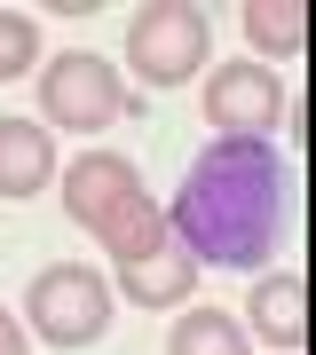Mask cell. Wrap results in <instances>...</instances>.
Listing matches in <instances>:
<instances>
[{
	"label": "cell",
	"mask_w": 316,
	"mask_h": 355,
	"mask_svg": "<svg viewBox=\"0 0 316 355\" xmlns=\"http://www.w3.org/2000/svg\"><path fill=\"white\" fill-rule=\"evenodd\" d=\"M277 221H285V158L277 142L253 135H214V150L182 174L166 205V229L182 237V253L214 268H261L277 245Z\"/></svg>",
	"instance_id": "6da1fadb"
},
{
	"label": "cell",
	"mask_w": 316,
	"mask_h": 355,
	"mask_svg": "<svg viewBox=\"0 0 316 355\" xmlns=\"http://www.w3.org/2000/svg\"><path fill=\"white\" fill-rule=\"evenodd\" d=\"M206 55H214V24L190 8V0H151V8H135V24H126V64H135V79L182 87V79L206 71Z\"/></svg>",
	"instance_id": "7a4b0ae2"
},
{
	"label": "cell",
	"mask_w": 316,
	"mask_h": 355,
	"mask_svg": "<svg viewBox=\"0 0 316 355\" xmlns=\"http://www.w3.org/2000/svg\"><path fill=\"white\" fill-rule=\"evenodd\" d=\"M111 300L119 292L95 277L88 261H56V268H40L32 277V331L48 347H95L103 331H111Z\"/></svg>",
	"instance_id": "3957f363"
},
{
	"label": "cell",
	"mask_w": 316,
	"mask_h": 355,
	"mask_svg": "<svg viewBox=\"0 0 316 355\" xmlns=\"http://www.w3.org/2000/svg\"><path fill=\"white\" fill-rule=\"evenodd\" d=\"M40 111H48V127L103 135V127H119V119L135 111V95L119 87V71L103 64V55L72 48V55H56V64L40 71Z\"/></svg>",
	"instance_id": "277c9868"
},
{
	"label": "cell",
	"mask_w": 316,
	"mask_h": 355,
	"mask_svg": "<svg viewBox=\"0 0 316 355\" xmlns=\"http://www.w3.org/2000/svg\"><path fill=\"white\" fill-rule=\"evenodd\" d=\"M206 119H214V135L269 142V127L285 119V79L269 64H222L214 79H206Z\"/></svg>",
	"instance_id": "5b68a950"
},
{
	"label": "cell",
	"mask_w": 316,
	"mask_h": 355,
	"mask_svg": "<svg viewBox=\"0 0 316 355\" xmlns=\"http://www.w3.org/2000/svg\"><path fill=\"white\" fill-rule=\"evenodd\" d=\"M135 198H142V174H135V158H119V150H88V158L63 166V214H72L79 229H95V237Z\"/></svg>",
	"instance_id": "8992f818"
},
{
	"label": "cell",
	"mask_w": 316,
	"mask_h": 355,
	"mask_svg": "<svg viewBox=\"0 0 316 355\" xmlns=\"http://www.w3.org/2000/svg\"><path fill=\"white\" fill-rule=\"evenodd\" d=\"M119 292L142 300V308H182L190 292H198V261L182 253V237H166V245H151V253L119 261Z\"/></svg>",
	"instance_id": "52a82bcc"
},
{
	"label": "cell",
	"mask_w": 316,
	"mask_h": 355,
	"mask_svg": "<svg viewBox=\"0 0 316 355\" xmlns=\"http://www.w3.org/2000/svg\"><path fill=\"white\" fill-rule=\"evenodd\" d=\"M56 182V142L32 119H0V198H40Z\"/></svg>",
	"instance_id": "ba28073f"
},
{
	"label": "cell",
	"mask_w": 316,
	"mask_h": 355,
	"mask_svg": "<svg viewBox=\"0 0 316 355\" xmlns=\"http://www.w3.org/2000/svg\"><path fill=\"white\" fill-rule=\"evenodd\" d=\"M253 331L277 355H301L308 347V284L301 277H261L253 284Z\"/></svg>",
	"instance_id": "9c48e42d"
},
{
	"label": "cell",
	"mask_w": 316,
	"mask_h": 355,
	"mask_svg": "<svg viewBox=\"0 0 316 355\" xmlns=\"http://www.w3.org/2000/svg\"><path fill=\"white\" fill-rule=\"evenodd\" d=\"M245 40L261 55H301L308 48V8L301 0H245Z\"/></svg>",
	"instance_id": "30bf717a"
},
{
	"label": "cell",
	"mask_w": 316,
	"mask_h": 355,
	"mask_svg": "<svg viewBox=\"0 0 316 355\" xmlns=\"http://www.w3.org/2000/svg\"><path fill=\"white\" fill-rule=\"evenodd\" d=\"M166 355H245V331H238V316H222V308H182Z\"/></svg>",
	"instance_id": "8fae6325"
},
{
	"label": "cell",
	"mask_w": 316,
	"mask_h": 355,
	"mask_svg": "<svg viewBox=\"0 0 316 355\" xmlns=\"http://www.w3.org/2000/svg\"><path fill=\"white\" fill-rule=\"evenodd\" d=\"M166 237H174V229H166V214H158V198L151 190H142L135 205H126V214L111 221V229H103V253H111V261H135V253H151V245H166Z\"/></svg>",
	"instance_id": "7c38bea8"
},
{
	"label": "cell",
	"mask_w": 316,
	"mask_h": 355,
	"mask_svg": "<svg viewBox=\"0 0 316 355\" xmlns=\"http://www.w3.org/2000/svg\"><path fill=\"white\" fill-rule=\"evenodd\" d=\"M32 55H40V24L16 16V8H0V79H24Z\"/></svg>",
	"instance_id": "4fadbf2b"
},
{
	"label": "cell",
	"mask_w": 316,
	"mask_h": 355,
	"mask_svg": "<svg viewBox=\"0 0 316 355\" xmlns=\"http://www.w3.org/2000/svg\"><path fill=\"white\" fill-rule=\"evenodd\" d=\"M0 355H24V324H16L8 308H0Z\"/></svg>",
	"instance_id": "5bb4252c"
}]
</instances>
